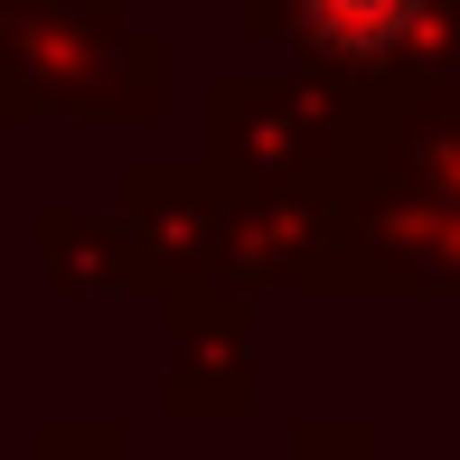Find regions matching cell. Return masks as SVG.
Masks as SVG:
<instances>
[{
    "instance_id": "1",
    "label": "cell",
    "mask_w": 460,
    "mask_h": 460,
    "mask_svg": "<svg viewBox=\"0 0 460 460\" xmlns=\"http://www.w3.org/2000/svg\"><path fill=\"white\" fill-rule=\"evenodd\" d=\"M244 19H263L339 103H385L460 66V0H254Z\"/></svg>"
},
{
    "instance_id": "2",
    "label": "cell",
    "mask_w": 460,
    "mask_h": 460,
    "mask_svg": "<svg viewBox=\"0 0 460 460\" xmlns=\"http://www.w3.org/2000/svg\"><path fill=\"white\" fill-rule=\"evenodd\" d=\"M10 19V57H0V113H66L85 122H141L160 113V48L122 38L113 10L94 0H38V10H0Z\"/></svg>"
},
{
    "instance_id": "3",
    "label": "cell",
    "mask_w": 460,
    "mask_h": 460,
    "mask_svg": "<svg viewBox=\"0 0 460 460\" xmlns=\"http://www.w3.org/2000/svg\"><path fill=\"white\" fill-rule=\"evenodd\" d=\"M339 122L348 103L320 75H217L207 85V170L273 188V179H329L339 170Z\"/></svg>"
},
{
    "instance_id": "4",
    "label": "cell",
    "mask_w": 460,
    "mask_h": 460,
    "mask_svg": "<svg viewBox=\"0 0 460 460\" xmlns=\"http://www.w3.org/2000/svg\"><path fill=\"white\" fill-rule=\"evenodd\" d=\"M160 310H170V413H188V423L244 413V394H254L244 291L179 273V282H160Z\"/></svg>"
},
{
    "instance_id": "5",
    "label": "cell",
    "mask_w": 460,
    "mask_h": 460,
    "mask_svg": "<svg viewBox=\"0 0 460 460\" xmlns=\"http://www.w3.org/2000/svg\"><path fill=\"white\" fill-rule=\"evenodd\" d=\"M217 207H226V179H217V170H122V226L151 244L160 282L207 273Z\"/></svg>"
},
{
    "instance_id": "6",
    "label": "cell",
    "mask_w": 460,
    "mask_h": 460,
    "mask_svg": "<svg viewBox=\"0 0 460 460\" xmlns=\"http://www.w3.org/2000/svg\"><path fill=\"white\" fill-rule=\"evenodd\" d=\"M38 244H48V282L57 291H160V263L132 226H103V217H75V207H48L38 217Z\"/></svg>"
},
{
    "instance_id": "7",
    "label": "cell",
    "mask_w": 460,
    "mask_h": 460,
    "mask_svg": "<svg viewBox=\"0 0 460 460\" xmlns=\"http://www.w3.org/2000/svg\"><path fill=\"white\" fill-rule=\"evenodd\" d=\"M38 460H122V432L103 423V413H85V423H48V432H38Z\"/></svg>"
},
{
    "instance_id": "8",
    "label": "cell",
    "mask_w": 460,
    "mask_h": 460,
    "mask_svg": "<svg viewBox=\"0 0 460 460\" xmlns=\"http://www.w3.org/2000/svg\"><path fill=\"white\" fill-rule=\"evenodd\" d=\"M291 460H385V451H376V423H301Z\"/></svg>"
}]
</instances>
